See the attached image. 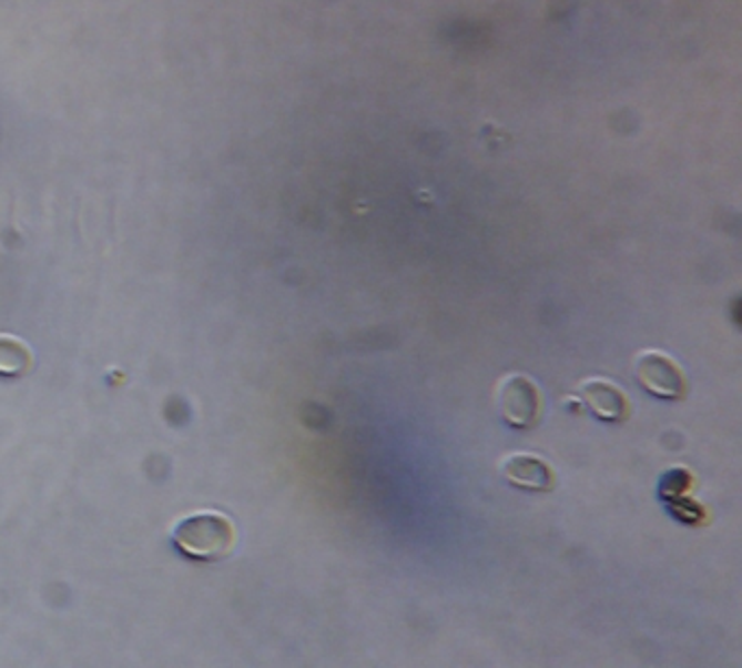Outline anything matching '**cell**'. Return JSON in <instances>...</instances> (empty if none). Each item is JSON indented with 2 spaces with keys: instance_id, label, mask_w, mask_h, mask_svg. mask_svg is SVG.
<instances>
[{
  "instance_id": "8992f818",
  "label": "cell",
  "mask_w": 742,
  "mask_h": 668,
  "mask_svg": "<svg viewBox=\"0 0 742 668\" xmlns=\"http://www.w3.org/2000/svg\"><path fill=\"white\" fill-rule=\"evenodd\" d=\"M31 366V353L24 344L11 337H0V375L16 377Z\"/></svg>"
},
{
  "instance_id": "3957f363",
  "label": "cell",
  "mask_w": 742,
  "mask_h": 668,
  "mask_svg": "<svg viewBox=\"0 0 742 668\" xmlns=\"http://www.w3.org/2000/svg\"><path fill=\"white\" fill-rule=\"evenodd\" d=\"M499 412L516 429L531 427L540 414L538 388L522 375H510L499 386Z\"/></svg>"
},
{
  "instance_id": "5b68a950",
  "label": "cell",
  "mask_w": 742,
  "mask_h": 668,
  "mask_svg": "<svg viewBox=\"0 0 742 668\" xmlns=\"http://www.w3.org/2000/svg\"><path fill=\"white\" fill-rule=\"evenodd\" d=\"M581 401L590 407L594 416L608 423H619L629 416L628 396L619 388H614L610 382L590 379L581 384Z\"/></svg>"
},
{
  "instance_id": "277c9868",
  "label": "cell",
  "mask_w": 742,
  "mask_h": 668,
  "mask_svg": "<svg viewBox=\"0 0 742 668\" xmlns=\"http://www.w3.org/2000/svg\"><path fill=\"white\" fill-rule=\"evenodd\" d=\"M504 477L522 490L547 493L553 488V470L538 457L531 455H510L501 464Z\"/></svg>"
},
{
  "instance_id": "7a4b0ae2",
  "label": "cell",
  "mask_w": 742,
  "mask_h": 668,
  "mask_svg": "<svg viewBox=\"0 0 742 668\" xmlns=\"http://www.w3.org/2000/svg\"><path fill=\"white\" fill-rule=\"evenodd\" d=\"M636 377L640 386L653 396L667 401H678L685 396L684 373L671 357L658 351H647L636 360Z\"/></svg>"
},
{
  "instance_id": "6da1fadb",
  "label": "cell",
  "mask_w": 742,
  "mask_h": 668,
  "mask_svg": "<svg viewBox=\"0 0 742 668\" xmlns=\"http://www.w3.org/2000/svg\"><path fill=\"white\" fill-rule=\"evenodd\" d=\"M233 543V525L221 514L190 516L174 532V547L183 556L201 561H214L227 556Z\"/></svg>"
}]
</instances>
